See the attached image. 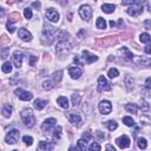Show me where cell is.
Returning <instances> with one entry per match:
<instances>
[{
	"instance_id": "20",
	"label": "cell",
	"mask_w": 151,
	"mask_h": 151,
	"mask_svg": "<svg viewBox=\"0 0 151 151\" xmlns=\"http://www.w3.org/2000/svg\"><path fill=\"white\" fill-rule=\"evenodd\" d=\"M46 104H47V102L46 100H44V99H36L34 100V104H33V106L37 109V110H43L45 106H46Z\"/></svg>"
},
{
	"instance_id": "52",
	"label": "cell",
	"mask_w": 151,
	"mask_h": 151,
	"mask_svg": "<svg viewBox=\"0 0 151 151\" xmlns=\"http://www.w3.org/2000/svg\"><path fill=\"white\" fill-rule=\"evenodd\" d=\"M33 6L39 9V7H40V3H39V1H36V3H33Z\"/></svg>"
},
{
	"instance_id": "27",
	"label": "cell",
	"mask_w": 151,
	"mask_h": 151,
	"mask_svg": "<svg viewBox=\"0 0 151 151\" xmlns=\"http://www.w3.org/2000/svg\"><path fill=\"white\" fill-rule=\"evenodd\" d=\"M105 125H106V127H108L110 131H115V130L118 127V124H117V122H115V120H108V122L105 123Z\"/></svg>"
},
{
	"instance_id": "22",
	"label": "cell",
	"mask_w": 151,
	"mask_h": 151,
	"mask_svg": "<svg viewBox=\"0 0 151 151\" xmlns=\"http://www.w3.org/2000/svg\"><path fill=\"white\" fill-rule=\"evenodd\" d=\"M51 149H52V145L50 144V142L41 140V142L38 144V150H51Z\"/></svg>"
},
{
	"instance_id": "16",
	"label": "cell",
	"mask_w": 151,
	"mask_h": 151,
	"mask_svg": "<svg viewBox=\"0 0 151 151\" xmlns=\"http://www.w3.org/2000/svg\"><path fill=\"white\" fill-rule=\"evenodd\" d=\"M19 38H20L21 40H24V41H31V40H32V34H31L26 28L21 27V28L19 30Z\"/></svg>"
},
{
	"instance_id": "45",
	"label": "cell",
	"mask_w": 151,
	"mask_h": 151,
	"mask_svg": "<svg viewBox=\"0 0 151 151\" xmlns=\"http://www.w3.org/2000/svg\"><path fill=\"white\" fill-rule=\"evenodd\" d=\"M122 4H123L124 6L132 5V4H135V0H122Z\"/></svg>"
},
{
	"instance_id": "32",
	"label": "cell",
	"mask_w": 151,
	"mask_h": 151,
	"mask_svg": "<svg viewBox=\"0 0 151 151\" xmlns=\"http://www.w3.org/2000/svg\"><path fill=\"white\" fill-rule=\"evenodd\" d=\"M108 76H109L110 78H116V77H118V76H119V71H118L117 68L112 67V68H110V70H109Z\"/></svg>"
},
{
	"instance_id": "26",
	"label": "cell",
	"mask_w": 151,
	"mask_h": 151,
	"mask_svg": "<svg viewBox=\"0 0 151 151\" xmlns=\"http://www.w3.org/2000/svg\"><path fill=\"white\" fill-rule=\"evenodd\" d=\"M125 109L130 113H137V111H138V106L136 104H126L125 105Z\"/></svg>"
},
{
	"instance_id": "33",
	"label": "cell",
	"mask_w": 151,
	"mask_h": 151,
	"mask_svg": "<svg viewBox=\"0 0 151 151\" xmlns=\"http://www.w3.org/2000/svg\"><path fill=\"white\" fill-rule=\"evenodd\" d=\"M77 144H78V146H77V147H78L79 150H85V149L88 147V140H86V139H84V138L79 139Z\"/></svg>"
},
{
	"instance_id": "25",
	"label": "cell",
	"mask_w": 151,
	"mask_h": 151,
	"mask_svg": "<svg viewBox=\"0 0 151 151\" xmlns=\"http://www.w3.org/2000/svg\"><path fill=\"white\" fill-rule=\"evenodd\" d=\"M139 109H140L143 112H147V111L150 110V105H149V103H147L146 100L142 99L140 103H139Z\"/></svg>"
},
{
	"instance_id": "28",
	"label": "cell",
	"mask_w": 151,
	"mask_h": 151,
	"mask_svg": "<svg viewBox=\"0 0 151 151\" xmlns=\"http://www.w3.org/2000/svg\"><path fill=\"white\" fill-rule=\"evenodd\" d=\"M52 78H53V80H54V82L59 83V82L61 80V78H63V71H61V70L56 71V72L52 74Z\"/></svg>"
},
{
	"instance_id": "4",
	"label": "cell",
	"mask_w": 151,
	"mask_h": 151,
	"mask_svg": "<svg viewBox=\"0 0 151 151\" xmlns=\"http://www.w3.org/2000/svg\"><path fill=\"white\" fill-rule=\"evenodd\" d=\"M79 16H80L84 20L89 21V20L91 19V17H92V9H91L89 5H82V6L79 7Z\"/></svg>"
},
{
	"instance_id": "17",
	"label": "cell",
	"mask_w": 151,
	"mask_h": 151,
	"mask_svg": "<svg viewBox=\"0 0 151 151\" xmlns=\"http://www.w3.org/2000/svg\"><path fill=\"white\" fill-rule=\"evenodd\" d=\"M68 73H70V76L73 79H78L82 76V70L79 67H77V66H72V67L68 68Z\"/></svg>"
},
{
	"instance_id": "46",
	"label": "cell",
	"mask_w": 151,
	"mask_h": 151,
	"mask_svg": "<svg viewBox=\"0 0 151 151\" xmlns=\"http://www.w3.org/2000/svg\"><path fill=\"white\" fill-rule=\"evenodd\" d=\"M83 138H84V139H86V140L89 142V140L92 138V135H91L90 132H84V133H83Z\"/></svg>"
},
{
	"instance_id": "37",
	"label": "cell",
	"mask_w": 151,
	"mask_h": 151,
	"mask_svg": "<svg viewBox=\"0 0 151 151\" xmlns=\"http://www.w3.org/2000/svg\"><path fill=\"white\" fill-rule=\"evenodd\" d=\"M80 99H82V96L80 95H72V103L73 105H78L80 103Z\"/></svg>"
},
{
	"instance_id": "8",
	"label": "cell",
	"mask_w": 151,
	"mask_h": 151,
	"mask_svg": "<svg viewBox=\"0 0 151 151\" xmlns=\"http://www.w3.org/2000/svg\"><path fill=\"white\" fill-rule=\"evenodd\" d=\"M110 90H111V86H110L109 82L106 80L104 76H100L98 78V91L103 92V91H110Z\"/></svg>"
},
{
	"instance_id": "40",
	"label": "cell",
	"mask_w": 151,
	"mask_h": 151,
	"mask_svg": "<svg viewBox=\"0 0 151 151\" xmlns=\"http://www.w3.org/2000/svg\"><path fill=\"white\" fill-rule=\"evenodd\" d=\"M23 140H24V143L26 144V145H32V143H33V138L31 137V136H24L23 137Z\"/></svg>"
},
{
	"instance_id": "39",
	"label": "cell",
	"mask_w": 151,
	"mask_h": 151,
	"mask_svg": "<svg viewBox=\"0 0 151 151\" xmlns=\"http://www.w3.org/2000/svg\"><path fill=\"white\" fill-rule=\"evenodd\" d=\"M24 16H25V18H26V19H31V18H32V16H33L32 10H31L30 7H26V9L24 10Z\"/></svg>"
},
{
	"instance_id": "36",
	"label": "cell",
	"mask_w": 151,
	"mask_h": 151,
	"mask_svg": "<svg viewBox=\"0 0 151 151\" xmlns=\"http://www.w3.org/2000/svg\"><path fill=\"white\" fill-rule=\"evenodd\" d=\"M60 137H61V127H60V126H57V127L54 129L53 139H54V140H56V139H60Z\"/></svg>"
},
{
	"instance_id": "41",
	"label": "cell",
	"mask_w": 151,
	"mask_h": 151,
	"mask_svg": "<svg viewBox=\"0 0 151 151\" xmlns=\"http://www.w3.org/2000/svg\"><path fill=\"white\" fill-rule=\"evenodd\" d=\"M13 21H14V20H9V21H7V30H9V32H10V33H13V32L16 31V27H14V26H12Z\"/></svg>"
},
{
	"instance_id": "31",
	"label": "cell",
	"mask_w": 151,
	"mask_h": 151,
	"mask_svg": "<svg viewBox=\"0 0 151 151\" xmlns=\"http://www.w3.org/2000/svg\"><path fill=\"white\" fill-rule=\"evenodd\" d=\"M137 144H138V147L139 149H146L147 147V142H146V139L145 138H143V137H140V138H138V140H137Z\"/></svg>"
},
{
	"instance_id": "34",
	"label": "cell",
	"mask_w": 151,
	"mask_h": 151,
	"mask_svg": "<svg viewBox=\"0 0 151 151\" xmlns=\"http://www.w3.org/2000/svg\"><path fill=\"white\" fill-rule=\"evenodd\" d=\"M53 88H54V85H53V83L50 82V80H45V82L43 83V89L46 90V91H50V90H52Z\"/></svg>"
},
{
	"instance_id": "13",
	"label": "cell",
	"mask_w": 151,
	"mask_h": 151,
	"mask_svg": "<svg viewBox=\"0 0 151 151\" xmlns=\"http://www.w3.org/2000/svg\"><path fill=\"white\" fill-rule=\"evenodd\" d=\"M116 143H117V145H118L120 149H126V147L130 146V138H129L127 136L123 135V136H120V137H118V138L116 139Z\"/></svg>"
},
{
	"instance_id": "47",
	"label": "cell",
	"mask_w": 151,
	"mask_h": 151,
	"mask_svg": "<svg viewBox=\"0 0 151 151\" xmlns=\"http://www.w3.org/2000/svg\"><path fill=\"white\" fill-rule=\"evenodd\" d=\"M37 60H38V58H37V57L31 56V57H30V65H31V66H32V65H34V63H36Z\"/></svg>"
},
{
	"instance_id": "15",
	"label": "cell",
	"mask_w": 151,
	"mask_h": 151,
	"mask_svg": "<svg viewBox=\"0 0 151 151\" xmlns=\"http://www.w3.org/2000/svg\"><path fill=\"white\" fill-rule=\"evenodd\" d=\"M23 58H24L23 52H20V51H16V52L13 53V63H14V66H16L17 68L21 67Z\"/></svg>"
},
{
	"instance_id": "12",
	"label": "cell",
	"mask_w": 151,
	"mask_h": 151,
	"mask_svg": "<svg viewBox=\"0 0 151 151\" xmlns=\"http://www.w3.org/2000/svg\"><path fill=\"white\" fill-rule=\"evenodd\" d=\"M56 124H57V120L54 118H48L41 124V130L45 131V132H48L56 126Z\"/></svg>"
},
{
	"instance_id": "48",
	"label": "cell",
	"mask_w": 151,
	"mask_h": 151,
	"mask_svg": "<svg viewBox=\"0 0 151 151\" xmlns=\"http://www.w3.org/2000/svg\"><path fill=\"white\" fill-rule=\"evenodd\" d=\"M144 26L146 30H151V20H145L144 21Z\"/></svg>"
},
{
	"instance_id": "1",
	"label": "cell",
	"mask_w": 151,
	"mask_h": 151,
	"mask_svg": "<svg viewBox=\"0 0 151 151\" xmlns=\"http://www.w3.org/2000/svg\"><path fill=\"white\" fill-rule=\"evenodd\" d=\"M71 44L68 43L67 39L64 40H58L57 43V47H56V53L59 58H65L66 56H68L71 53Z\"/></svg>"
},
{
	"instance_id": "29",
	"label": "cell",
	"mask_w": 151,
	"mask_h": 151,
	"mask_svg": "<svg viewBox=\"0 0 151 151\" xmlns=\"http://www.w3.org/2000/svg\"><path fill=\"white\" fill-rule=\"evenodd\" d=\"M139 40H140L142 43H144V44H149V43L151 41V37H150L149 33H142V34L139 36Z\"/></svg>"
},
{
	"instance_id": "49",
	"label": "cell",
	"mask_w": 151,
	"mask_h": 151,
	"mask_svg": "<svg viewBox=\"0 0 151 151\" xmlns=\"http://www.w3.org/2000/svg\"><path fill=\"white\" fill-rule=\"evenodd\" d=\"M144 51H145V53L151 54V45H150V44H149V45H146V46H145V48H144Z\"/></svg>"
},
{
	"instance_id": "51",
	"label": "cell",
	"mask_w": 151,
	"mask_h": 151,
	"mask_svg": "<svg viewBox=\"0 0 151 151\" xmlns=\"http://www.w3.org/2000/svg\"><path fill=\"white\" fill-rule=\"evenodd\" d=\"M106 150H112V151H115L116 149H115V146H112V145L108 144V145H106Z\"/></svg>"
},
{
	"instance_id": "14",
	"label": "cell",
	"mask_w": 151,
	"mask_h": 151,
	"mask_svg": "<svg viewBox=\"0 0 151 151\" xmlns=\"http://www.w3.org/2000/svg\"><path fill=\"white\" fill-rule=\"evenodd\" d=\"M82 54H83V59H84V61L86 64H92V63H95V61L98 60V57L95 56V54H92V53H90L89 51H83Z\"/></svg>"
},
{
	"instance_id": "19",
	"label": "cell",
	"mask_w": 151,
	"mask_h": 151,
	"mask_svg": "<svg viewBox=\"0 0 151 151\" xmlns=\"http://www.w3.org/2000/svg\"><path fill=\"white\" fill-rule=\"evenodd\" d=\"M57 103H58L59 106L63 108V109H67V108H68V100H67V98L64 97V96L58 97V98H57Z\"/></svg>"
},
{
	"instance_id": "43",
	"label": "cell",
	"mask_w": 151,
	"mask_h": 151,
	"mask_svg": "<svg viewBox=\"0 0 151 151\" xmlns=\"http://www.w3.org/2000/svg\"><path fill=\"white\" fill-rule=\"evenodd\" d=\"M89 149H90L91 151H93V150H97V151H99V150H100V145H99L98 143H92V144L89 146Z\"/></svg>"
},
{
	"instance_id": "24",
	"label": "cell",
	"mask_w": 151,
	"mask_h": 151,
	"mask_svg": "<svg viewBox=\"0 0 151 151\" xmlns=\"http://www.w3.org/2000/svg\"><path fill=\"white\" fill-rule=\"evenodd\" d=\"M96 26H97V28H99V30H104V28H106V21H105V19H104V18H102V17H99V18L97 19Z\"/></svg>"
},
{
	"instance_id": "50",
	"label": "cell",
	"mask_w": 151,
	"mask_h": 151,
	"mask_svg": "<svg viewBox=\"0 0 151 151\" xmlns=\"http://www.w3.org/2000/svg\"><path fill=\"white\" fill-rule=\"evenodd\" d=\"M145 86H146V89H151V77L146 79V82H145Z\"/></svg>"
},
{
	"instance_id": "11",
	"label": "cell",
	"mask_w": 151,
	"mask_h": 151,
	"mask_svg": "<svg viewBox=\"0 0 151 151\" xmlns=\"http://www.w3.org/2000/svg\"><path fill=\"white\" fill-rule=\"evenodd\" d=\"M46 18L51 23H58L59 21V13L54 9H47L46 10Z\"/></svg>"
},
{
	"instance_id": "2",
	"label": "cell",
	"mask_w": 151,
	"mask_h": 151,
	"mask_svg": "<svg viewBox=\"0 0 151 151\" xmlns=\"http://www.w3.org/2000/svg\"><path fill=\"white\" fill-rule=\"evenodd\" d=\"M20 117H21L24 125L27 127H32L36 123V118H34V115H33L31 109H24L20 113Z\"/></svg>"
},
{
	"instance_id": "3",
	"label": "cell",
	"mask_w": 151,
	"mask_h": 151,
	"mask_svg": "<svg viewBox=\"0 0 151 151\" xmlns=\"http://www.w3.org/2000/svg\"><path fill=\"white\" fill-rule=\"evenodd\" d=\"M56 33H57V30H56L53 26L47 25V24L44 25V28H43V37H44V39H46V40L48 39V44L52 43L53 37H54Z\"/></svg>"
},
{
	"instance_id": "42",
	"label": "cell",
	"mask_w": 151,
	"mask_h": 151,
	"mask_svg": "<svg viewBox=\"0 0 151 151\" xmlns=\"http://www.w3.org/2000/svg\"><path fill=\"white\" fill-rule=\"evenodd\" d=\"M120 51H122V52H124V53L126 54V58H127L129 60H131V59L133 58V56H132V53H131V52H130V51H129V50H127L126 47H123V48H122Z\"/></svg>"
},
{
	"instance_id": "21",
	"label": "cell",
	"mask_w": 151,
	"mask_h": 151,
	"mask_svg": "<svg viewBox=\"0 0 151 151\" xmlns=\"http://www.w3.org/2000/svg\"><path fill=\"white\" fill-rule=\"evenodd\" d=\"M3 115L6 118H10L12 116V106L10 104H4V106H3Z\"/></svg>"
},
{
	"instance_id": "38",
	"label": "cell",
	"mask_w": 151,
	"mask_h": 151,
	"mask_svg": "<svg viewBox=\"0 0 151 151\" xmlns=\"http://www.w3.org/2000/svg\"><path fill=\"white\" fill-rule=\"evenodd\" d=\"M140 123L144 124V125H147V124L151 123V118H150L149 116H146V115H143V116L140 117Z\"/></svg>"
},
{
	"instance_id": "18",
	"label": "cell",
	"mask_w": 151,
	"mask_h": 151,
	"mask_svg": "<svg viewBox=\"0 0 151 151\" xmlns=\"http://www.w3.org/2000/svg\"><path fill=\"white\" fill-rule=\"evenodd\" d=\"M115 10H116V6H115L113 4H103V5H102V11H103L104 13L111 14V13L115 12Z\"/></svg>"
},
{
	"instance_id": "44",
	"label": "cell",
	"mask_w": 151,
	"mask_h": 151,
	"mask_svg": "<svg viewBox=\"0 0 151 151\" xmlns=\"http://www.w3.org/2000/svg\"><path fill=\"white\" fill-rule=\"evenodd\" d=\"M73 60H74V63L77 64L78 66H83V64H84L83 61H80V59H79V57H78V56H76V57L73 58Z\"/></svg>"
},
{
	"instance_id": "7",
	"label": "cell",
	"mask_w": 151,
	"mask_h": 151,
	"mask_svg": "<svg viewBox=\"0 0 151 151\" xmlns=\"http://www.w3.org/2000/svg\"><path fill=\"white\" fill-rule=\"evenodd\" d=\"M67 118H68V120H70V123H72L74 126H77V127H79V126H82V124H83V120H82V117L78 115V113H74V112H71V113H68L67 115Z\"/></svg>"
},
{
	"instance_id": "10",
	"label": "cell",
	"mask_w": 151,
	"mask_h": 151,
	"mask_svg": "<svg viewBox=\"0 0 151 151\" xmlns=\"http://www.w3.org/2000/svg\"><path fill=\"white\" fill-rule=\"evenodd\" d=\"M99 111L103 115H109L112 111V104L109 100H102L99 103Z\"/></svg>"
},
{
	"instance_id": "6",
	"label": "cell",
	"mask_w": 151,
	"mask_h": 151,
	"mask_svg": "<svg viewBox=\"0 0 151 151\" xmlns=\"http://www.w3.org/2000/svg\"><path fill=\"white\" fill-rule=\"evenodd\" d=\"M127 14L131 16V17H137L139 16L142 12H143V5L140 3H137V4H132L131 7L127 9Z\"/></svg>"
},
{
	"instance_id": "53",
	"label": "cell",
	"mask_w": 151,
	"mask_h": 151,
	"mask_svg": "<svg viewBox=\"0 0 151 151\" xmlns=\"http://www.w3.org/2000/svg\"><path fill=\"white\" fill-rule=\"evenodd\" d=\"M110 26H111V27H115V26H116V23H115L113 20H111V21H110Z\"/></svg>"
},
{
	"instance_id": "23",
	"label": "cell",
	"mask_w": 151,
	"mask_h": 151,
	"mask_svg": "<svg viewBox=\"0 0 151 151\" xmlns=\"http://www.w3.org/2000/svg\"><path fill=\"white\" fill-rule=\"evenodd\" d=\"M124 83H125V85H126V88H127L129 90H131V89L133 88V84H135V80H133V78L131 77V76H126V77H125V79H124Z\"/></svg>"
},
{
	"instance_id": "35",
	"label": "cell",
	"mask_w": 151,
	"mask_h": 151,
	"mask_svg": "<svg viewBox=\"0 0 151 151\" xmlns=\"http://www.w3.org/2000/svg\"><path fill=\"white\" fill-rule=\"evenodd\" d=\"M123 123H124L126 126H133V125H135V120H133L131 117H124V118H123Z\"/></svg>"
},
{
	"instance_id": "9",
	"label": "cell",
	"mask_w": 151,
	"mask_h": 151,
	"mask_svg": "<svg viewBox=\"0 0 151 151\" xmlns=\"http://www.w3.org/2000/svg\"><path fill=\"white\" fill-rule=\"evenodd\" d=\"M14 93L18 96V98H19V99L25 100V102L31 100V99L33 98V95H32L31 92H28V91H24L23 89H17V90L14 91Z\"/></svg>"
},
{
	"instance_id": "30",
	"label": "cell",
	"mask_w": 151,
	"mask_h": 151,
	"mask_svg": "<svg viewBox=\"0 0 151 151\" xmlns=\"http://www.w3.org/2000/svg\"><path fill=\"white\" fill-rule=\"evenodd\" d=\"M3 72L4 73H11L12 72V64L10 63V61H5L4 64H3Z\"/></svg>"
},
{
	"instance_id": "5",
	"label": "cell",
	"mask_w": 151,
	"mask_h": 151,
	"mask_svg": "<svg viewBox=\"0 0 151 151\" xmlns=\"http://www.w3.org/2000/svg\"><path fill=\"white\" fill-rule=\"evenodd\" d=\"M19 137H20V132L19 130H11L7 135H6V143L7 144H16L18 140H19Z\"/></svg>"
}]
</instances>
